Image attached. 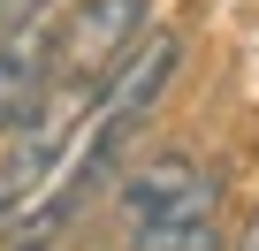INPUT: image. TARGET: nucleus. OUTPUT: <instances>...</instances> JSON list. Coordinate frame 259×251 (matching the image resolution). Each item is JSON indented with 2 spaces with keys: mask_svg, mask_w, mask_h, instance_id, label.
<instances>
[{
  "mask_svg": "<svg viewBox=\"0 0 259 251\" xmlns=\"http://www.w3.org/2000/svg\"><path fill=\"white\" fill-rule=\"evenodd\" d=\"M69 0H31V8L0 31V130L16 122L54 91V23H61Z\"/></svg>",
  "mask_w": 259,
  "mask_h": 251,
  "instance_id": "2",
  "label": "nucleus"
},
{
  "mask_svg": "<svg viewBox=\"0 0 259 251\" xmlns=\"http://www.w3.org/2000/svg\"><path fill=\"white\" fill-rule=\"evenodd\" d=\"M229 251H259V213H251V221H244V236H236V243H229Z\"/></svg>",
  "mask_w": 259,
  "mask_h": 251,
  "instance_id": "6",
  "label": "nucleus"
},
{
  "mask_svg": "<svg viewBox=\"0 0 259 251\" xmlns=\"http://www.w3.org/2000/svg\"><path fill=\"white\" fill-rule=\"evenodd\" d=\"M145 31V0H69L54 23V84H99Z\"/></svg>",
  "mask_w": 259,
  "mask_h": 251,
  "instance_id": "1",
  "label": "nucleus"
},
{
  "mask_svg": "<svg viewBox=\"0 0 259 251\" xmlns=\"http://www.w3.org/2000/svg\"><path fill=\"white\" fill-rule=\"evenodd\" d=\"M183 251H229V243H221V228H213V221H198V228H191V243H183Z\"/></svg>",
  "mask_w": 259,
  "mask_h": 251,
  "instance_id": "5",
  "label": "nucleus"
},
{
  "mask_svg": "<svg viewBox=\"0 0 259 251\" xmlns=\"http://www.w3.org/2000/svg\"><path fill=\"white\" fill-rule=\"evenodd\" d=\"M198 221H213V213H160V221H138V228H122V251H183Z\"/></svg>",
  "mask_w": 259,
  "mask_h": 251,
  "instance_id": "4",
  "label": "nucleus"
},
{
  "mask_svg": "<svg viewBox=\"0 0 259 251\" xmlns=\"http://www.w3.org/2000/svg\"><path fill=\"white\" fill-rule=\"evenodd\" d=\"M23 8H31V0H0V31H8V23H16Z\"/></svg>",
  "mask_w": 259,
  "mask_h": 251,
  "instance_id": "7",
  "label": "nucleus"
},
{
  "mask_svg": "<svg viewBox=\"0 0 259 251\" xmlns=\"http://www.w3.org/2000/svg\"><path fill=\"white\" fill-rule=\"evenodd\" d=\"M114 206H122V228L160 221V213H213V206H221V183L206 175L198 153H160V160H145L138 175L122 183Z\"/></svg>",
  "mask_w": 259,
  "mask_h": 251,
  "instance_id": "3",
  "label": "nucleus"
}]
</instances>
